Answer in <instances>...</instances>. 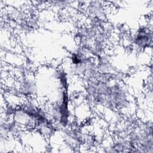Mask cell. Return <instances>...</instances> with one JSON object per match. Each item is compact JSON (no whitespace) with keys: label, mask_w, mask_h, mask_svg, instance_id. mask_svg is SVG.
I'll return each instance as SVG.
<instances>
[{"label":"cell","mask_w":153,"mask_h":153,"mask_svg":"<svg viewBox=\"0 0 153 153\" xmlns=\"http://www.w3.org/2000/svg\"><path fill=\"white\" fill-rule=\"evenodd\" d=\"M149 33V31L146 29H141L135 38V43L138 46L142 47L146 46L149 42V40L151 39Z\"/></svg>","instance_id":"6da1fadb"}]
</instances>
